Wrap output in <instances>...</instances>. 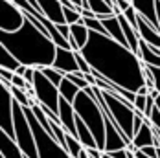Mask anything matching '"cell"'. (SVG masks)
Masks as SVG:
<instances>
[{"instance_id":"6da1fadb","label":"cell","mask_w":160,"mask_h":158,"mask_svg":"<svg viewBox=\"0 0 160 158\" xmlns=\"http://www.w3.org/2000/svg\"><path fill=\"white\" fill-rule=\"evenodd\" d=\"M81 53L99 76L134 94L145 85L144 63L140 57L129 46H123L109 35L90 32L88 42L81 50Z\"/></svg>"},{"instance_id":"7a4b0ae2","label":"cell","mask_w":160,"mask_h":158,"mask_svg":"<svg viewBox=\"0 0 160 158\" xmlns=\"http://www.w3.org/2000/svg\"><path fill=\"white\" fill-rule=\"evenodd\" d=\"M0 44L8 48L22 64L33 68L52 66L57 52V44L52 37L42 33L28 18L17 32H0Z\"/></svg>"},{"instance_id":"3957f363","label":"cell","mask_w":160,"mask_h":158,"mask_svg":"<svg viewBox=\"0 0 160 158\" xmlns=\"http://www.w3.org/2000/svg\"><path fill=\"white\" fill-rule=\"evenodd\" d=\"M74 109H76V114L92 131L98 147L101 151H105V136H107V132H105V116H103V111H101L96 96H94L92 86H87L85 90H81L78 94V97L74 99Z\"/></svg>"},{"instance_id":"277c9868","label":"cell","mask_w":160,"mask_h":158,"mask_svg":"<svg viewBox=\"0 0 160 158\" xmlns=\"http://www.w3.org/2000/svg\"><path fill=\"white\" fill-rule=\"evenodd\" d=\"M24 112H26V116H28V121H30V125H32L35 140H37L39 158H72L63 145L42 129V125L39 123V120L35 118L32 107H24Z\"/></svg>"},{"instance_id":"5b68a950","label":"cell","mask_w":160,"mask_h":158,"mask_svg":"<svg viewBox=\"0 0 160 158\" xmlns=\"http://www.w3.org/2000/svg\"><path fill=\"white\" fill-rule=\"evenodd\" d=\"M13 127H15V140L20 145L22 153L28 158H39V149H37V140H35L33 129L28 121L24 107L17 101L15 109H13Z\"/></svg>"},{"instance_id":"8992f818","label":"cell","mask_w":160,"mask_h":158,"mask_svg":"<svg viewBox=\"0 0 160 158\" xmlns=\"http://www.w3.org/2000/svg\"><path fill=\"white\" fill-rule=\"evenodd\" d=\"M33 90H35V97L39 105H46L53 112L59 114V99H61V92L59 86L53 85L39 68L35 72V81H33Z\"/></svg>"},{"instance_id":"52a82bcc","label":"cell","mask_w":160,"mask_h":158,"mask_svg":"<svg viewBox=\"0 0 160 158\" xmlns=\"http://www.w3.org/2000/svg\"><path fill=\"white\" fill-rule=\"evenodd\" d=\"M11 81L0 79V131L8 132L15 138V127H13V109H15V97L11 94Z\"/></svg>"},{"instance_id":"ba28073f","label":"cell","mask_w":160,"mask_h":158,"mask_svg":"<svg viewBox=\"0 0 160 158\" xmlns=\"http://www.w3.org/2000/svg\"><path fill=\"white\" fill-rule=\"evenodd\" d=\"M26 15L11 0H0V32H17L24 26Z\"/></svg>"},{"instance_id":"9c48e42d","label":"cell","mask_w":160,"mask_h":158,"mask_svg":"<svg viewBox=\"0 0 160 158\" xmlns=\"http://www.w3.org/2000/svg\"><path fill=\"white\" fill-rule=\"evenodd\" d=\"M53 68L61 70L63 74H72V72H81L78 59H76V52L74 50H68V48H61L57 46L55 52V59H53Z\"/></svg>"},{"instance_id":"30bf717a","label":"cell","mask_w":160,"mask_h":158,"mask_svg":"<svg viewBox=\"0 0 160 158\" xmlns=\"http://www.w3.org/2000/svg\"><path fill=\"white\" fill-rule=\"evenodd\" d=\"M145 145H160L158 138H157V132H155V127H153L149 118L144 121V125L140 127V131L134 134V138L131 140L129 147L132 151H138V149H142Z\"/></svg>"},{"instance_id":"8fae6325","label":"cell","mask_w":160,"mask_h":158,"mask_svg":"<svg viewBox=\"0 0 160 158\" xmlns=\"http://www.w3.org/2000/svg\"><path fill=\"white\" fill-rule=\"evenodd\" d=\"M59 118H61V125L64 127L66 132L78 136V125H76V109L74 103L66 101L63 96L59 99Z\"/></svg>"},{"instance_id":"7c38bea8","label":"cell","mask_w":160,"mask_h":158,"mask_svg":"<svg viewBox=\"0 0 160 158\" xmlns=\"http://www.w3.org/2000/svg\"><path fill=\"white\" fill-rule=\"evenodd\" d=\"M136 13L145 18L149 24H153L158 30V18H157V0H131Z\"/></svg>"},{"instance_id":"4fadbf2b","label":"cell","mask_w":160,"mask_h":158,"mask_svg":"<svg viewBox=\"0 0 160 158\" xmlns=\"http://www.w3.org/2000/svg\"><path fill=\"white\" fill-rule=\"evenodd\" d=\"M39 2V9L48 17L53 24H64V11L61 0H37Z\"/></svg>"},{"instance_id":"5bb4252c","label":"cell","mask_w":160,"mask_h":158,"mask_svg":"<svg viewBox=\"0 0 160 158\" xmlns=\"http://www.w3.org/2000/svg\"><path fill=\"white\" fill-rule=\"evenodd\" d=\"M88 37H90V30L83 24V22H78V24H70V37H68V42L74 52H81L85 44L88 42Z\"/></svg>"},{"instance_id":"9a60e30c","label":"cell","mask_w":160,"mask_h":158,"mask_svg":"<svg viewBox=\"0 0 160 158\" xmlns=\"http://www.w3.org/2000/svg\"><path fill=\"white\" fill-rule=\"evenodd\" d=\"M0 156L2 158H26L22 153L20 145L17 143L13 136H9L8 132L0 131Z\"/></svg>"},{"instance_id":"2e32d148","label":"cell","mask_w":160,"mask_h":158,"mask_svg":"<svg viewBox=\"0 0 160 158\" xmlns=\"http://www.w3.org/2000/svg\"><path fill=\"white\" fill-rule=\"evenodd\" d=\"M138 33H140V39L144 42L160 48V32L153 24H149L145 18H142L140 15H138Z\"/></svg>"},{"instance_id":"e0dca14e","label":"cell","mask_w":160,"mask_h":158,"mask_svg":"<svg viewBox=\"0 0 160 158\" xmlns=\"http://www.w3.org/2000/svg\"><path fill=\"white\" fill-rule=\"evenodd\" d=\"M101 22H103V26H105V30H107V35H109V37H112V39L118 41V42H122L123 46H129L127 39H125V33H123V30H122V24H120L118 15L103 17Z\"/></svg>"},{"instance_id":"ac0fdd59","label":"cell","mask_w":160,"mask_h":158,"mask_svg":"<svg viewBox=\"0 0 160 158\" xmlns=\"http://www.w3.org/2000/svg\"><path fill=\"white\" fill-rule=\"evenodd\" d=\"M85 7L92 9V11L96 13L98 18L116 15V9H114V6H111L107 0H85Z\"/></svg>"},{"instance_id":"d6986e66","label":"cell","mask_w":160,"mask_h":158,"mask_svg":"<svg viewBox=\"0 0 160 158\" xmlns=\"http://www.w3.org/2000/svg\"><path fill=\"white\" fill-rule=\"evenodd\" d=\"M138 57H140V61L144 64H149V66H160V53L157 52H153L151 46L144 42L142 39H140V52H138Z\"/></svg>"},{"instance_id":"ffe728a7","label":"cell","mask_w":160,"mask_h":158,"mask_svg":"<svg viewBox=\"0 0 160 158\" xmlns=\"http://www.w3.org/2000/svg\"><path fill=\"white\" fill-rule=\"evenodd\" d=\"M59 92H61V96H63L66 101L74 103V99L78 97V94L81 92V88L76 85V83H72L70 79L64 76V79L61 81V85H59Z\"/></svg>"},{"instance_id":"44dd1931","label":"cell","mask_w":160,"mask_h":158,"mask_svg":"<svg viewBox=\"0 0 160 158\" xmlns=\"http://www.w3.org/2000/svg\"><path fill=\"white\" fill-rule=\"evenodd\" d=\"M20 64H22V63L17 59L15 55H13L9 50H8V48L0 44V68H8V70L15 72Z\"/></svg>"},{"instance_id":"7402d4cb","label":"cell","mask_w":160,"mask_h":158,"mask_svg":"<svg viewBox=\"0 0 160 158\" xmlns=\"http://www.w3.org/2000/svg\"><path fill=\"white\" fill-rule=\"evenodd\" d=\"M64 149L68 151V155L72 158H79V153L83 151V143L78 140V136L66 132V147H64Z\"/></svg>"},{"instance_id":"603a6c76","label":"cell","mask_w":160,"mask_h":158,"mask_svg":"<svg viewBox=\"0 0 160 158\" xmlns=\"http://www.w3.org/2000/svg\"><path fill=\"white\" fill-rule=\"evenodd\" d=\"M39 70H41L53 85H57V86L61 85V81H63L64 76H66V74H63L61 70H57V68H53V66H44V68H39Z\"/></svg>"},{"instance_id":"cb8c5ba5","label":"cell","mask_w":160,"mask_h":158,"mask_svg":"<svg viewBox=\"0 0 160 158\" xmlns=\"http://www.w3.org/2000/svg\"><path fill=\"white\" fill-rule=\"evenodd\" d=\"M9 88H11V94H13L17 103H20L22 107H32V97L28 96V92L24 88H18V86H13V85Z\"/></svg>"},{"instance_id":"d4e9b609","label":"cell","mask_w":160,"mask_h":158,"mask_svg":"<svg viewBox=\"0 0 160 158\" xmlns=\"http://www.w3.org/2000/svg\"><path fill=\"white\" fill-rule=\"evenodd\" d=\"M83 24H85L90 32H98V33L107 35V30H105V26H103L101 18H98V17H92V18H83Z\"/></svg>"},{"instance_id":"484cf974","label":"cell","mask_w":160,"mask_h":158,"mask_svg":"<svg viewBox=\"0 0 160 158\" xmlns=\"http://www.w3.org/2000/svg\"><path fill=\"white\" fill-rule=\"evenodd\" d=\"M63 11H64V20H66V24L83 22V15H81L79 9H72V7H64L63 6Z\"/></svg>"},{"instance_id":"4316f807","label":"cell","mask_w":160,"mask_h":158,"mask_svg":"<svg viewBox=\"0 0 160 158\" xmlns=\"http://www.w3.org/2000/svg\"><path fill=\"white\" fill-rule=\"evenodd\" d=\"M145 70L151 74V77L155 81V88L160 92V66H149V64H144Z\"/></svg>"},{"instance_id":"83f0119b","label":"cell","mask_w":160,"mask_h":158,"mask_svg":"<svg viewBox=\"0 0 160 158\" xmlns=\"http://www.w3.org/2000/svg\"><path fill=\"white\" fill-rule=\"evenodd\" d=\"M123 15H125V18L129 20V24H131L132 28H136V30H138V13H136V9H134L132 6L129 7L127 11H123Z\"/></svg>"},{"instance_id":"f1b7e54d","label":"cell","mask_w":160,"mask_h":158,"mask_svg":"<svg viewBox=\"0 0 160 158\" xmlns=\"http://www.w3.org/2000/svg\"><path fill=\"white\" fill-rule=\"evenodd\" d=\"M140 151H142L144 155H147V156H151V158H158V145H145Z\"/></svg>"},{"instance_id":"f546056e","label":"cell","mask_w":160,"mask_h":158,"mask_svg":"<svg viewBox=\"0 0 160 158\" xmlns=\"http://www.w3.org/2000/svg\"><path fill=\"white\" fill-rule=\"evenodd\" d=\"M145 103H147V96L142 94H136V99H134V109L136 111H145Z\"/></svg>"},{"instance_id":"4dcf8cb0","label":"cell","mask_w":160,"mask_h":158,"mask_svg":"<svg viewBox=\"0 0 160 158\" xmlns=\"http://www.w3.org/2000/svg\"><path fill=\"white\" fill-rule=\"evenodd\" d=\"M55 26H57L59 33H61L64 39L68 41V37H70V24H66V22H64V24H55Z\"/></svg>"},{"instance_id":"1f68e13d","label":"cell","mask_w":160,"mask_h":158,"mask_svg":"<svg viewBox=\"0 0 160 158\" xmlns=\"http://www.w3.org/2000/svg\"><path fill=\"white\" fill-rule=\"evenodd\" d=\"M15 76V72H11V70H8V68H0V79L2 81H11Z\"/></svg>"},{"instance_id":"d6a6232c","label":"cell","mask_w":160,"mask_h":158,"mask_svg":"<svg viewBox=\"0 0 160 158\" xmlns=\"http://www.w3.org/2000/svg\"><path fill=\"white\" fill-rule=\"evenodd\" d=\"M109 155L112 158H129V151H127V147H125V149H116V151H112Z\"/></svg>"},{"instance_id":"836d02e7","label":"cell","mask_w":160,"mask_h":158,"mask_svg":"<svg viewBox=\"0 0 160 158\" xmlns=\"http://www.w3.org/2000/svg\"><path fill=\"white\" fill-rule=\"evenodd\" d=\"M87 151H88L90 158H101L103 156V153H105V151H101L99 147H87Z\"/></svg>"},{"instance_id":"e575fe53","label":"cell","mask_w":160,"mask_h":158,"mask_svg":"<svg viewBox=\"0 0 160 158\" xmlns=\"http://www.w3.org/2000/svg\"><path fill=\"white\" fill-rule=\"evenodd\" d=\"M81 15H83V18H92V17H96V13H94L92 9H88V7H83Z\"/></svg>"},{"instance_id":"d590c367","label":"cell","mask_w":160,"mask_h":158,"mask_svg":"<svg viewBox=\"0 0 160 158\" xmlns=\"http://www.w3.org/2000/svg\"><path fill=\"white\" fill-rule=\"evenodd\" d=\"M26 70H28V66H26V64H20V66L15 70V74H18V76H24V74H26Z\"/></svg>"},{"instance_id":"8d00e7d4","label":"cell","mask_w":160,"mask_h":158,"mask_svg":"<svg viewBox=\"0 0 160 158\" xmlns=\"http://www.w3.org/2000/svg\"><path fill=\"white\" fill-rule=\"evenodd\" d=\"M136 94H142V96H147L149 94V88H147V86H140V88H138V92H136Z\"/></svg>"},{"instance_id":"74e56055","label":"cell","mask_w":160,"mask_h":158,"mask_svg":"<svg viewBox=\"0 0 160 158\" xmlns=\"http://www.w3.org/2000/svg\"><path fill=\"white\" fill-rule=\"evenodd\" d=\"M157 18H158V32H160V0H157Z\"/></svg>"},{"instance_id":"f35d334b","label":"cell","mask_w":160,"mask_h":158,"mask_svg":"<svg viewBox=\"0 0 160 158\" xmlns=\"http://www.w3.org/2000/svg\"><path fill=\"white\" fill-rule=\"evenodd\" d=\"M79 158H90V155H88V151H87V147H83V151L79 153Z\"/></svg>"},{"instance_id":"ab89813d","label":"cell","mask_w":160,"mask_h":158,"mask_svg":"<svg viewBox=\"0 0 160 158\" xmlns=\"http://www.w3.org/2000/svg\"><path fill=\"white\" fill-rule=\"evenodd\" d=\"M134 153H136V158H151V156H147V155H144L140 149H138V151H134Z\"/></svg>"},{"instance_id":"60d3db41","label":"cell","mask_w":160,"mask_h":158,"mask_svg":"<svg viewBox=\"0 0 160 158\" xmlns=\"http://www.w3.org/2000/svg\"><path fill=\"white\" fill-rule=\"evenodd\" d=\"M70 2H74V4H76V6H79V7L85 6V2H83V0H70Z\"/></svg>"},{"instance_id":"b9f144b4","label":"cell","mask_w":160,"mask_h":158,"mask_svg":"<svg viewBox=\"0 0 160 158\" xmlns=\"http://www.w3.org/2000/svg\"><path fill=\"white\" fill-rule=\"evenodd\" d=\"M157 109H158V111H160V96H158V97H157Z\"/></svg>"},{"instance_id":"7bdbcfd3","label":"cell","mask_w":160,"mask_h":158,"mask_svg":"<svg viewBox=\"0 0 160 158\" xmlns=\"http://www.w3.org/2000/svg\"><path fill=\"white\" fill-rule=\"evenodd\" d=\"M101 158H112V156L109 155V153H103V156H101Z\"/></svg>"}]
</instances>
